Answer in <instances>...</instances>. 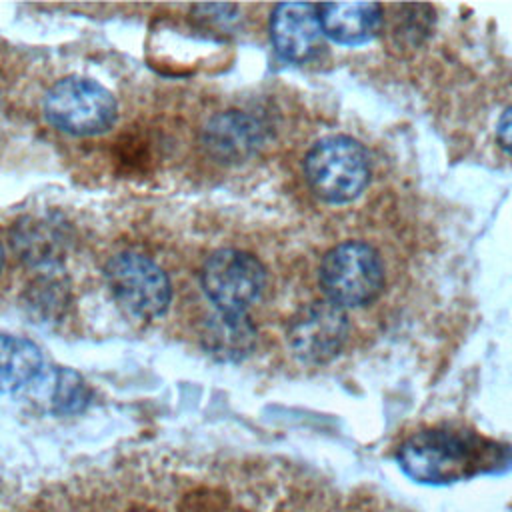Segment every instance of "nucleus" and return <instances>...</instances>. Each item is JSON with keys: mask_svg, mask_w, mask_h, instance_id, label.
Instances as JSON below:
<instances>
[{"mask_svg": "<svg viewBox=\"0 0 512 512\" xmlns=\"http://www.w3.org/2000/svg\"><path fill=\"white\" fill-rule=\"evenodd\" d=\"M396 462L410 480L444 486L510 468L512 450L476 432L430 428L406 438Z\"/></svg>", "mask_w": 512, "mask_h": 512, "instance_id": "obj_1", "label": "nucleus"}, {"mask_svg": "<svg viewBox=\"0 0 512 512\" xmlns=\"http://www.w3.org/2000/svg\"><path fill=\"white\" fill-rule=\"evenodd\" d=\"M312 192L332 204L358 198L370 182V160L364 146L350 136L318 140L304 160Z\"/></svg>", "mask_w": 512, "mask_h": 512, "instance_id": "obj_2", "label": "nucleus"}, {"mask_svg": "<svg viewBox=\"0 0 512 512\" xmlns=\"http://www.w3.org/2000/svg\"><path fill=\"white\" fill-rule=\"evenodd\" d=\"M326 300L340 308H360L374 302L384 288V264L366 242H342L328 250L318 270Z\"/></svg>", "mask_w": 512, "mask_h": 512, "instance_id": "obj_3", "label": "nucleus"}, {"mask_svg": "<svg viewBox=\"0 0 512 512\" xmlns=\"http://www.w3.org/2000/svg\"><path fill=\"white\" fill-rule=\"evenodd\" d=\"M116 100L98 82L82 76H68L56 82L44 98L48 122L74 136H96L112 128Z\"/></svg>", "mask_w": 512, "mask_h": 512, "instance_id": "obj_4", "label": "nucleus"}, {"mask_svg": "<svg viewBox=\"0 0 512 512\" xmlns=\"http://www.w3.org/2000/svg\"><path fill=\"white\" fill-rule=\"evenodd\" d=\"M104 274L112 296L130 316L152 320L168 310L170 280L150 258L120 252L108 260Z\"/></svg>", "mask_w": 512, "mask_h": 512, "instance_id": "obj_5", "label": "nucleus"}, {"mask_svg": "<svg viewBox=\"0 0 512 512\" xmlns=\"http://www.w3.org/2000/svg\"><path fill=\"white\" fill-rule=\"evenodd\" d=\"M200 278L210 302L224 312H244L260 298L266 284L260 260L234 248L214 252L206 260Z\"/></svg>", "mask_w": 512, "mask_h": 512, "instance_id": "obj_6", "label": "nucleus"}, {"mask_svg": "<svg viewBox=\"0 0 512 512\" xmlns=\"http://www.w3.org/2000/svg\"><path fill=\"white\" fill-rule=\"evenodd\" d=\"M346 336V312L330 300H316L300 308L286 330L288 348L306 364H326L336 358Z\"/></svg>", "mask_w": 512, "mask_h": 512, "instance_id": "obj_7", "label": "nucleus"}, {"mask_svg": "<svg viewBox=\"0 0 512 512\" xmlns=\"http://www.w3.org/2000/svg\"><path fill=\"white\" fill-rule=\"evenodd\" d=\"M264 140V130L256 118L242 110L216 114L204 128L202 142L210 158L220 164L246 162Z\"/></svg>", "mask_w": 512, "mask_h": 512, "instance_id": "obj_8", "label": "nucleus"}, {"mask_svg": "<svg viewBox=\"0 0 512 512\" xmlns=\"http://www.w3.org/2000/svg\"><path fill=\"white\" fill-rule=\"evenodd\" d=\"M270 34L276 52L290 62L308 60L320 44L318 6L306 2L278 4L272 12Z\"/></svg>", "mask_w": 512, "mask_h": 512, "instance_id": "obj_9", "label": "nucleus"}, {"mask_svg": "<svg viewBox=\"0 0 512 512\" xmlns=\"http://www.w3.org/2000/svg\"><path fill=\"white\" fill-rule=\"evenodd\" d=\"M22 394L38 410L56 416L76 414L90 402V390L84 378L62 366H44Z\"/></svg>", "mask_w": 512, "mask_h": 512, "instance_id": "obj_10", "label": "nucleus"}, {"mask_svg": "<svg viewBox=\"0 0 512 512\" xmlns=\"http://www.w3.org/2000/svg\"><path fill=\"white\" fill-rule=\"evenodd\" d=\"M200 344L216 362H242L256 346V328L244 312L218 310L206 318Z\"/></svg>", "mask_w": 512, "mask_h": 512, "instance_id": "obj_11", "label": "nucleus"}, {"mask_svg": "<svg viewBox=\"0 0 512 512\" xmlns=\"http://www.w3.org/2000/svg\"><path fill=\"white\" fill-rule=\"evenodd\" d=\"M322 32L344 46L372 40L382 26V6L376 2H330L318 6Z\"/></svg>", "mask_w": 512, "mask_h": 512, "instance_id": "obj_12", "label": "nucleus"}, {"mask_svg": "<svg viewBox=\"0 0 512 512\" xmlns=\"http://www.w3.org/2000/svg\"><path fill=\"white\" fill-rule=\"evenodd\" d=\"M12 244L20 260L52 268L64 258L68 234L54 218H24L12 230Z\"/></svg>", "mask_w": 512, "mask_h": 512, "instance_id": "obj_13", "label": "nucleus"}, {"mask_svg": "<svg viewBox=\"0 0 512 512\" xmlns=\"http://www.w3.org/2000/svg\"><path fill=\"white\" fill-rule=\"evenodd\" d=\"M42 368V352L32 340L0 334V396L22 394Z\"/></svg>", "mask_w": 512, "mask_h": 512, "instance_id": "obj_14", "label": "nucleus"}, {"mask_svg": "<svg viewBox=\"0 0 512 512\" xmlns=\"http://www.w3.org/2000/svg\"><path fill=\"white\" fill-rule=\"evenodd\" d=\"M26 304L36 318H58L68 304V286L56 276H44L30 286Z\"/></svg>", "mask_w": 512, "mask_h": 512, "instance_id": "obj_15", "label": "nucleus"}, {"mask_svg": "<svg viewBox=\"0 0 512 512\" xmlns=\"http://www.w3.org/2000/svg\"><path fill=\"white\" fill-rule=\"evenodd\" d=\"M496 138H498L500 148L512 156V106H508L502 112L498 126H496Z\"/></svg>", "mask_w": 512, "mask_h": 512, "instance_id": "obj_16", "label": "nucleus"}, {"mask_svg": "<svg viewBox=\"0 0 512 512\" xmlns=\"http://www.w3.org/2000/svg\"><path fill=\"white\" fill-rule=\"evenodd\" d=\"M2 264H4V248L0 244V270H2Z\"/></svg>", "mask_w": 512, "mask_h": 512, "instance_id": "obj_17", "label": "nucleus"}]
</instances>
